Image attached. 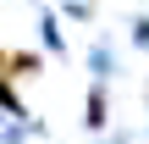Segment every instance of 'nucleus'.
Returning a JSON list of instances; mask_svg holds the SVG:
<instances>
[{
  "mask_svg": "<svg viewBox=\"0 0 149 144\" xmlns=\"http://www.w3.org/2000/svg\"><path fill=\"white\" fill-rule=\"evenodd\" d=\"M100 122H105V94L94 89V94H88V128H100Z\"/></svg>",
  "mask_w": 149,
  "mask_h": 144,
  "instance_id": "obj_3",
  "label": "nucleus"
},
{
  "mask_svg": "<svg viewBox=\"0 0 149 144\" xmlns=\"http://www.w3.org/2000/svg\"><path fill=\"white\" fill-rule=\"evenodd\" d=\"M0 111H11V117H22V100L11 94V83H6V72H0Z\"/></svg>",
  "mask_w": 149,
  "mask_h": 144,
  "instance_id": "obj_2",
  "label": "nucleus"
},
{
  "mask_svg": "<svg viewBox=\"0 0 149 144\" xmlns=\"http://www.w3.org/2000/svg\"><path fill=\"white\" fill-rule=\"evenodd\" d=\"M0 72L6 78H39V55L33 50H0Z\"/></svg>",
  "mask_w": 149,
  "mask_h": 144,
  "instance_id": "obj_1",
  "label": "nucleus"
}]
</instances>
